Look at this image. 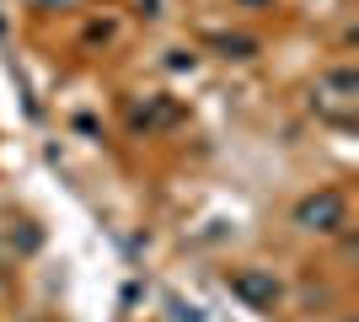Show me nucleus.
I'll return each mask as SVG.
<instances>
[{
    "label": "nucleus",
    "instance_id": "obj_1",
    "mask_svg": "<svg viewBox=\"0 0 359 322\" xmlns=\"http://www.w3.org/2000/svg\"><path fill=\"white\" fill-rule=\"evenodd\" d=\"M348 220V204L338 188H322V194H306L295 204V226L300 231H316V236H332V231Z\"/></svg>",
    "mask_w": 359,
    "mask_h": 322
},
{
    "label": "nucleus",
    "instance_id": "obj_2",
    "mask_svg": "<svg viewBox=\"0 0 359 322\" xmlns=\"http://www.w3.org/2000/svg\"><path fill=\"white\" fill-rule=\"evenodd\" d=\"M231 290H236L247 307L273 311V301H279V279L263 274V269H236V274H231Z\"/></svg>",
    "mask_w": 359,
    "mask_h": 322
}]
</instances>
